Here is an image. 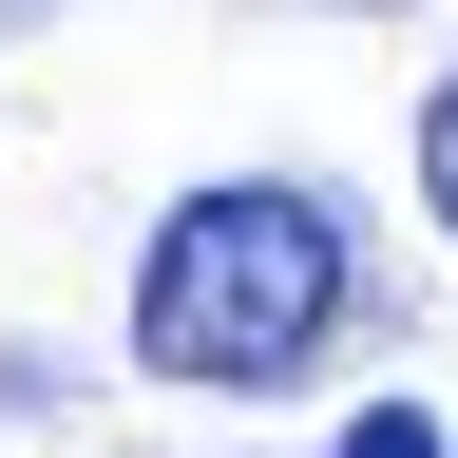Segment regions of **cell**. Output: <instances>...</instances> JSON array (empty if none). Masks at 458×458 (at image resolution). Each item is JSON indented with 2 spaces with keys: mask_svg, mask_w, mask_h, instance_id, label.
I'll list each match as a JSON object with an SVG mask.
<instances>
[{
  "mask_svg": "<svg viewBox=\"0 0 458 458\" xmlns=\"http://www.w3.org/2000/svg\"><path fill=\"white\" fill-rule=\"evenodd\" d=\"M420 191H439V229H458V77H439V114H420Z\"/></svg>",
  "mask_w": 458,
  "mask_h": 458,
  "instance_id": "7a4b0ae2",
  "label": "cell"
},
{
  "mask_svg": "<svg viewBox=\"0 0 458 458\" xmlns=\"http://www.w3.org/2000/svg\"><path fill=\"white\" fill-rule=\"evenodd\" d=\"M325 325H344V210L325 191H191L153 229V267H134V363L153 382H306L325 363Z\"/></svg>",
  "mask_w": 458,
  "mask_h": 458,
  "instance_id": "6da1fadb",
  "label": "cell"
},
{
  "mask_svg": "<svg viewBox=\"0 0 458 458\" xmlns=\"http://www.w3.org/2000/svg\"><path fill=\"white\" fill-rule=\"evenodd\" d=\"M344 458H439V420H420V401H382V420L344 439Z\"/></svg>",
  "mask_w": 458,
  "mask_h": 458,
  "instance_id": "3957f363",
  "label": "cell"
}]
</instances>
